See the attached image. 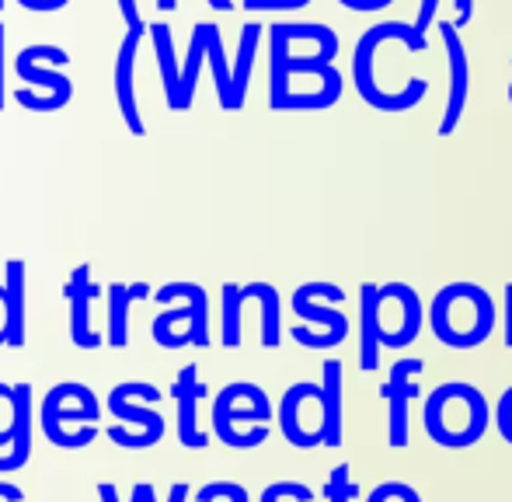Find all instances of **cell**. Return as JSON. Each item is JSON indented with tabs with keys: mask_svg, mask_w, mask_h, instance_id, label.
<instances>
[{
	"mask_svg": "<svg viewBox=\"0 0 512 502\" xmlns=\"http://www.w3.org/2000/svg\"><path fill=\"white\" fill-rule=\"evenodd\" d=\"M143 32H147V28H129L126 39H122V46H119V56H115V105H119L122 119H126V126L133 136L147 133L143 116H140V105H136V84H133L136 56H140V46H143Z\"/></svg>",
	"mask_w": 512,
	"mask_h": 502,
	"instance_id": "4fadbf2b",
	"label": "cell"
},
{
	"mask_svg": "<svg viewBox=\"0 0 512 502\" xmlns=\"http://www.w3.org/2000/svg\"><path fill=\"white\" fill-rule=\"evenodd\" d=\"M439 35L446 42V53H450V102H446V112L439 119V136H453L464 119V105H467V53H464V42H460L457 28L450 21L439 25Z\"/></svg>",
	"mask_w": 512,
	"mask_h": 502,
	"instance_id": "2e32d148",
	"label": "cell"
},
{
	"mask_svg": "<svg viewBox=\"0 0 512 502\" xmlns=\"http://www.w3.org/2000/svg\"><path fill=\"white\" fill-rule=\"evenodd\" d=\"M32 457V384H14V440L0 454V475L21 471Z\"/></svg>",
	"mask_w": 512,
	"mask_h": 502,
	"instance_id": "ac0fdd59",
	"label": "cell"
},
{
	"mask_svg": "<svg viewBox=\"0 0 512 502\" xmlns=\"http://www.w3.org/2000/svg\"><path fill=\"white\" fill-rule=\"evenodd\" d=\"M366 502H422V496H418V492L405 482H384L370 492V499Z\"/></svg>",
	"mask_w": 512,
	"mask_h": 502,
	"instance_id": "d6a6232c",
	"label": "cell"
},
{
	"mask_svg": "<svg viewBox=\"0 0 512 502\" xmlns=\"http://www.w3.org/2000/svg\"><path fill=\"white\" fill-rule=\"evenodd\" d=\"M98 499H102V502H119V492H115L112 482H102V485H98ZM129 502H157L154 485H150V482H136L133 485V499H129ZM168 502H189V485H185V482L171 485V499Z\"/></svg>",
	"mask_w": 512,
	"mask_h": 502,
	"instance_id": "f1b7e54d",
	"label": "cell"
},
{
	"mask_svg": "<svg viewBox=\"0 0 512 502\" xmlns=\"http://www.w3.org/2000/svg\"><path fill=\"white\" fill-rule=\"evenodd\" d=\"M331 283L324 279H314V283H304L293 290V311L300 314L304 321H314L317 328H307V325H297L293 328V339L307 349H331V346H342L345 335H349V318H345L338 307H324L317 304V293H324Z\"/></svg>",
	"mask_w": 512,
	"mask_h": 502,
	"instance_id": "30bf717a",
	"label": "cell"
},
{
	"mask_svg": "<svg viewBox=\"0 0 512 502\" xmlns=\"http://www.w3.org/2000/svg\"><path fill=\"white\" fill-rule=\"evenodd\" d=\"M391 39L405 42L411 53H425V49H429L425 35L415 32V25H408V21H384V25L366 28L363 39L356 42V53H352V84H356V91L363 95V102L373 105V109L408 112L429 95V81H425V77H411L408 88L384 91V84L377 81V49Z\"/></svg>",
	"mask_w": 512,
	"mask_h": 502,
	"instance_id": "6da1fadb",
	"label": "cell"
},
{
	"mask_svg": "<svg viewBox=\"0 0 512 502\" xmlns=\"http://www.w3.org/2000/svg\"><path fill=\"white\" fill-rule=\"evenodd\" d=\"M199 502H248V489L237 482H209L199 489Z\"/></svg>",
	"mask_w": 512,
	"mask_h": 502,
	"instance_id": "4dcf8cb0",
	"label": "cell"
},
{
	"mask_svg": "<svg viewBox=\"0 0 512 502\" xmlns=\"http://www.w3.org/2000/svg\"><path fill=\"white\" fill-rule=\"evenodd\" d=\"M0 499H4V502H21V499H25V492H21L18 485L0 482Z\"/></svg>",
	"mask_w": 512,
	"mask_h": 502,
	"instance_id": "7bdbcfd3",
	"label": "cell"
},
{
	"mask_svg": "<svg viewBox=\"0 0 512 502\" xmlns=\"http://www.w3.org/2000/svg\"><path fill=\"white\" fill-rule=\"evenodd\" d=\"M290 496L297 502H310V499H314V492H310L307 485H300V482H276V485H269V489L262 492V502H286Z\"/></svg>",
	"mask_w": 512,
	"mask_h": 502,
	"instance_id": "836d02e7",
	"label": "cell"
},
{
	"mask_svg": "<svg viewBox=\"0 0 512 502\" xmlns=\"http://www.w3.org/2000/svg\"><path fill=\"white\" fill-rule=\"evenodd\" d=\"M321 408H324V443L321 447H342V360H324L321 374Z\"/></svg>",
	"mask_w": 512,
	"mask_h": 502,
	"instance_id": "7402d4cb",
	"label": "cell"
},
{
	"mask_svg": "<svg viewBox=\"0 0 512 502\" xmlns=\"http://www.w3.org/2000/svg\"><path fill=\"white\" fill-rule=\"evenodd\" d=\"M506 346L512 349V283L506 286Z\"/></svg>",
	"mask_w": 512,
	"mask_h": 502,
	"instance_id": "ee69618b",
	"label": "cell"
},
{
	"mask_svg": "<svg viewBox=\"0 0 512 502\" xmlns=\"http://www.w3.org/2000/svg\"><path fill=\"white\" fill-rule=\"evenodd\" d=\"M258 42H262V25H244L241 28V42H237V60H234V67H230V112L244 109Z\"/></svg>",
	"mask_w": 512,
	"mask_h": 502,
	"instance_id": "603a6c76",
	"label": "cell"
},
{
	"mask_svg": "<svg viewBox=\"0 0 512 502\" xmlns=\"http://www.w3.org/2000/svg\"><path fill=\"white\" fill-rule=\"evenodd\" d=\"M377 290H380V297H387L394 307H398V325H391L384 335H380V349L411 346V342L418 339V332H422V300H418L415 286L394 279V283H384V286H377Z\"/></svg>",
	"mask_w": 512,
	"mask_h": 502,
	"instance_id": "9a60e30c",
	"label": "cell"
},
{
	"mask_svg": "<svg viewBox=\"0 0 512 502\" xmlns=\"http://www.w3.org/2000/svg\"><path fill=\"white\" fill-rule=\"evenodd\" d=\"M206 60H209V67H213L216 98H220V105L230 112V67H227V56H223V39H220V28H216V32L209 35Z\"/></svg>",
	"mask_w": 512,
	"mask_h": 502,
	"instance_id": "83f0119b",
	"label": "cell"
},
{
	"mask_svg": "<svg viewBox=\"0 0 512 502\" xmlns=\"http://www.w3.org/2000/svg\"><path fill=\"white\" fill-rule=\"evenodd\" d=\"M213 11H234V0H206Z\"/></svg>",
	"mask_w": 512,
	"mask_h": 502,
	"instance_id": "bcb514c9",
	"label": "cell"
},
{
	"mask_svg": "<svg viewBox=\"0 0 512 502\" xmlns=\"http://www.w3.org/2000/svg\"><path fill=\"white\" fill-rule=\"evenodd\" d=\"M14 440V387L0 384V454Z\"/></svg>",
	"mask_w": 512,
	"mask_h": 502,
	"instance_id": "1f68e13d",
	"label": "cell"
},
{
	"mask_svg": "<svg viewBox=\"0 0 512 502\" xmlns=\"http://www.w3.org/2000/svg\"><path fill=\"white\" fill-rule=\"evenodd\" d=\"M457 4V21H453V28H467V21H471L474 14V0H453Z\"/></svg>",
	"mask_w": 512,
	"mask_h": 502,
	"instance_id": "60d3db41",
	"label": "cell"
},
{
	"mask_svg": "<svg viewBox=\"0 0 512 502\" xmlns=\"http://www.w3.org/2000/svg\"><path fill=\"white\" fill-rule=\"evenodd\" d=\"M150 286L147 283H112L108 286V332L105 342L115 349H122L129 342V307L136 300H147Z\"/></svg>",
	"mask_w": 512,
	"mask_h": 502,
	"instance_id": "44dd1931",
	"label": "cell"
},
{
	"mask_svg": "<svg viewBox=\"0 0 512 502\" xmlns=\"http://www.w3.org/2000/svg\"><path fill=\"white\" fill-rule=\"evenodd\" d=\"M244 297H255L262 304V346L276 349L283 342V321H279V290L272 283H248L241 286Z\"/></svg>",
	"mask_w": 512,
	"mask_h": 502,
	"instance_id": "484cf974",
	"label": "cell"
},
{
	"mask_svg": "<svg viewBox=\"0 0 512 502\" xmlns=\"http://www.w3.org/2000/svg\"><path fill=\"white\" fill-rule=\"evenodd\" d=\"M150 39H154V53H157V67H161V81H164V98L168 105L178 112V84H182V70H178L175 60V35H171L168 25H147Z\"/></svg>",
	"mask_w": 512,
	"mask_h": 502,
	"instance_id": "d4e9b609",
	"label": "cell"
},
{
	"mask_svg": "<svg viewBox=\"0 0 512 502\" xmlns=\"http://www.w3.org/2000/svg\"><path fill=\"white\" fill-rule=\"evenodd\" d=\"M359 367L366 374L380 367V297L377 283L359 286Z\"/></svg>",
	"mask_w": 512,
	"mask_h": 502,
	"instance_id": "d6986e66",
	"label": "cell"
},
{
	"mask_svg": "<svg viewBox=\"0 0 512 502\" xmlns=\"http://www.w3.org/2000/svg\"><path fill=\"white\" fill-rule=\"evenodd\" d=\"M70 63L67 49L60 46H25L14 60V74L32 88L14 91V102L28 112H60L74 98V81L63 74Z\"/></svg>",
	"mask_w": 512,
	"mask_h": 502,
	"instance_id": "ba28073f",
	"label": "cell"
},
{
	"mask_svg": "<svg viewBox=\"0 0 512 502\" xmlns=\"http://www.w3.org/2000/svg\"><path fill=\"white\" fill-rule=\"evenodd\" d=\"M304 4H310V0H255L251 11H297Z\"/></svg>",
	"mask_w": 512,
	"mask_h": 502,
	"instance_id": "d590c367",
	"label": "cell"
},
{
	"mask_svg": "<svg viewBox=\"0 0 512 502\" xmlns=\"http://www.w3.org/2000/svg\"><path fill=\"white\" fill-rule=\"evenodd\" d=\"M42 433L53 447L60 450H81L91 447L98 436V419H102V401L95 398L88 384H56L53 391H46L39 408Z\"/></svg>",
	"mask_w": 512,
	"mask_h": 502,
	"instance_id": "5b68a950",
	"label": "cell"
},
{
	"mask_svg": "<svg viewBox=\"0 0 512 502\" xmlns=\"http://www.w3.org/2000/svg\"><path fill=\"white\" fill-rule=\"evenodd\" d=\"M95 283H91V265H77L70 272L67 286H63V297L70 300V339L77 349H98L102 346V335L91 332V300H95Z\"/></svg>",
	"mask_w": 512,
	"mask_h": 502,
	"instance_id": "5bb4252c",
	"label": "cell"
},
{
	"mask_svg": "<svg viewBox=\"0 0 512 502\" xmlns=\"http://www.w3.org/2000/svg\"><path fill=\"white\" fill-rule=\"evenodd\" d=\"M269 394L248 380L227 384L213 401V436L234 450H255L269 440Z\"/></svg>",
	"mask_w": 512,
	"mask_h": 502,
	"instance_id": "8992f818",
	"label": "cell"
},
{
	"mask_svg": "<svg viewBox=\"0 0 512 502\" xmlns=\"http://www.w3.org/2000/svg\"><path fill=\"white\" fill-rule=\"evenodd\" d=\"M425 436H429L436 447L446 450H464L474 447V443L485 436L488 429V401L485 394L474 384H464V380H453V384H443L425 398Z\"/></svg>",
	"mask_w": 512,
	"mask_h": 502,
	"instance_id": "7a4b0ae2",
	"label": "cell"
},
{
	"mask_svg": "<svg viewBox=\"0 0 512 502\" xmlns=\"http://www.w3.org/2000/svg\"><path fill=\"white\" fill-rule=\"evenodd\" d=\"M359 496V485L352 482V464H335L331 478L324 482V499L328 502H352Z\"/></svg>",
	"mask_w": 512,
	"mask_h": 502,
	"instance_id": "f546056e",
	"label": "cell"
},
{
	"mask_svg": "<svg viewBox=\"0 0 512 502\" xmlns=\"http://www.w3.org/2000/svg\"><path fill=\"white\" fill-rule=\"evenodd\" d=\"M206 398V384L199 380L196 367H185L175 380V401H178V440L189 450H206L209 433L199 429V401Z\"/></svg>",
	"mask_w": 512,
	"mask_h": 502,
	"instance_id": "e0dca14e",
	"label": "cell"
},
{
	"mask_svg": "<svg viewBox=\"0 0 512 502\" xmlns=\"http://www.w3.org/2000/svg\"><path fill=\"white\" fill-rule=\"evenodd\" d=\"M342 7H349V11H384L387 4H394V0H338Z\"/></svg>",
	"mask_w": 512,
	"mask_h": 502,
	"instance_id": "ab89813d",
	"label": "cell"
},
{
	"mask_svg": "<svg viewBox=\"0 0 512 502\" xmlns=\"http://www.w3.org/2000/svg\"><path fill=\"white\" fill-rule=\"evenodd\" d=\"M115 4H119V14L129 28H147L143 25V14H140V4H136V0H115Z\"/></svg>",
	"mask_w": 512,
	"mask_h": 502,
	"instance_id": "8d00e7d4",
	"label": "cell"
},
{
	"mask_svg": "<svg viewBox=\"0 0 512 502\" xmlns=\"http://www.w3.org/2000/svg\"><path fill=\"white\" fill-rule=\"evenodd\" d=\"M213 32H216V25H209V21H199V25L192 28L189 56H185L182 84H178V112L192 109V98H196V84H199V67H203V60H206V46Z\"/></svg>",
	"mask_w": 512,
	"mask_h": 502,
	"instance_id": "cb8c5ba5",
	"label": "cell"
},
{
	"mask_svg": "<svg viewBox=\"0 0 512 502\" xmlns=\"http://www.w3.org/2000/svg\"><path fill=\"white\" fill-rule=\"evenodd\" d=\"M495 426H499L502 440L512 443V387L499 398V408H495Z\"/></svg>",
	"mask_w": 512,
	"mask_h": 502,
	"instance_id": "e575fe53",
	"label": "cell"
},
{
	"mask_svg": "<svg viewBox=\"0 0 512 502\" xmlns=\"http://www.w3.org/2000/svg\"><path fill=\"white\" fill-rule=\"evenodd\" d=\"M509 102H512V84H509Z\"/></svg>",
	"mask_w": 512,
	"mask_h": 502,
	"instance_id": "c3c4849f",
	"label": "cell"
},
{
	"mask_svg": "<svg viewBox=\"0 0 512 502\" xmlns=\"http://www.w3.org/2000/svg\"><path fill=\"white\" fill-rule=\"evenodd\" d=\"M154 401H161V391L147 380H126V384H115L108 391V412H112V426L105 429L108 440L115 447L126 450H147L154 443L164 440V419L161 412H154Z\"/></svg>",
	"mask_w": 512,
	"mask_h": 502,
	"instance_id": "52a82bcc",
	"label": "cell"
},
{
	"mask_svg": "<svg viewBox=\"0 0 512 502\" xmlns=\"http://www.w3.org/2000/svg\"><path fill=\"white\" fill-rule=\"evenodd\" d=\"M342 98L335 63L283 60L269 63V105L276 112H321Z\"/></svg>",
	"mask_w": 512,
	"mask_h": 502,
	"instance_id": "277c9868",
	"label": "cell"
},
{
	"mask_svg": "<svg viewBox=\"0 0 512 502\" xmlns=\"http://www.w3.org/2000/svg\"><path fill=\"white\" fill-rule=\"evenodd\" d=\"M4 46H7V35H4V25H0V109H4V98H7V91H4Z\"/></svg>",
	"mask_w": 512,
	"mask_h": 502,
	"instance_id": "b9f144b4",
	"label": "cell"
},
{
	"mask_svg": "<svg viewBox=\"0 0 512 502\" xmlns=\"http://www.w3.org/2000/svg\"><path fill=\"white\" fill-rule=\"evenodd\" d=\"M422 360H398L391 367V377L384 384V401L391 405V422H387V440L391 447H408V401L418 394L415 377L422 374Z\"/></svg>",
	"mask_w": 512,
	"mask_h": 502,
	"instance_id": "7c38bea8",
	"label": "cell"
},
{
	"mask_svg": "<svg viewBox=\"0 0 512 502\" xmlns=\"http://www.w3.org/2000/svg\"><path fill=\"white\" fill-rule=\"evenodd\" d=\"M0 7H4V0H0Z\"/></svg>",
	"mask_w": 512,
	"mask_h": 502,
	"instance_id": "681fc988",
	"label": "cell"
},
{
	"mask_svg": "<svg viewBox=\"0 0 512 502\" xmlns=\"http://www.w3.org/2000/svg\"><path fill=\"white\" fill-rule=\"evenodd\" d=\"M157 7H161V11H175L178 0H157Z\"/></svg>",
	"mask_w": 512,
	"mask_h": 502,
	"instance_id": "7dc6e473",
	"label": "cell"
},
{
	"mask_svg": "<svg viewBox=\"0 0 512 502\" xmlns=\"http://www.w3.org/2000/svg\"><path fill=\"white\" fill-rule=\"evenodd\" d=\"M241 293H237V283H223V346L237 349L241 346Z\"/></svg>",
	"mask_w": 512,
	"mask_h": 502,
	"instance_id": "4316f807",
	"label": "cell"
},
{
	"mask_svg": "<svg viewBox=\"0 0 512 502\" xmlns=\"http://www.w3.org/2000/svg\"><path fill=\"white\" fill-rule=\"evenodd\" d=\"M21 7H28V11H39V14H49V11H60V7H67L70 0H18Z\"/></svg>",
	"mask_w": 512,
	"mask_h": 502,
	"instance_id": "f35d334b",
	"label": "cell"
},
{
	"mask_svg": "<svg viewBox=\"0 0 512 502\" xmlns=\"http://www.w3.org/2000/svg\"><path fill=\"white\" fill-rule=\"evenodd\" d=\"M7 339V311H4V283H0V346Z\"/></svg>",
	"mask_w": 512,
	"mask_h": 502,
	"instance_id": "f6af8a7d",
	"label": "cell"
},
{
	"mask_svg": "<svg viewBox=\"0 0 512 502\" xmlns=\"http://www.w3.org/2000/svg\"><path fill=\"white\" fill-rule=\"evenodd\" d=\"M429 325L436 339L450 349H474L492 335L495 304L478 283H450L436 293L429 307Z\"/></svg>",
	"mask_w": 512,
	"mask_h": 502,
	"instance_id": "3957f363",
	"label": "cell"
},
{
	"mask_svg": "<svg viewBox=\"0 0 512 502\" xmlns=\"http://www.w3.org/2000/svg\"><path fill=\"white\" fill-rule=\"evenodd\" d=\"M4 311H7V339L4 346H25V262L11 258L4 265Z\"/></svg>",
	"mask_w": 512,
	"mask_h": 502,
	"instance_id": "ffe728a7",
	"label": "cell"
},
{
	"mask_svg": "<svg viewBox=\"0 0 512 502\" xmlns=\"http://www.w3.org/2000/svg\"><path fill=\"white\" fill-rule=\"evenodd\" d=\"M279 429L290 440V447L314 450L324 443V408H321V384L300 380L279 401Z\"/></svg>",
	"mask_w": 512,
	"mask_h": 502,
	"instance_id": "8fae6325",
	"label": "cell"
},
{
	"mask_svg": "<svg viewBox=\"0 0 512 502\" xmlns=\"http://www.w3.org/2000/svg\"><path fill=\"white\" fill-rule=\"evenodd\" d=\"M157 304L185 300V307H171L154 318V342L161 349L209 346V297L199 283H168L154 293Z\"/></svg>",
	"mask_w": 512,
	"mask_h": 502,
	"instance_id": "9c48e42d",
	"label": "cell"
},
{
	"mask_svg": "<svg viewBox=\"0 0 512 502\" xmlns=\"http://www.w3.org/2000/svg\"><path fill=\"white\" fill-rule=\"evenodd\" d=\"M436 7L439 0H422V7H418V18H415V32H429V25L436 21Z\"/></svg>",
	"mask_w": 512,
	"mask_h": 502,
	"instance_id": "74e56055",
	"label": "cell"
}]
</instances>
